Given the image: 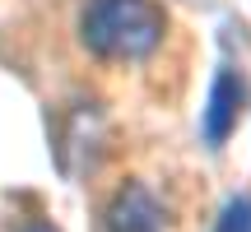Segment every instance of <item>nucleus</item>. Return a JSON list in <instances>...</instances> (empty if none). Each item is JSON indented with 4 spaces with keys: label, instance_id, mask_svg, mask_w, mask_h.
<instances>
[{
    "label": "nucleus",
    "instance_id": "f257e3e1",
    "mask_svg": "<svg viewBox=\"0 0 251 232\" xmlns=\"http://www.w3.org/2000/svg\"><path fill=\"white\" fill-rule=\"evenodd\" d=\"M168 9L158 0H84L75 19L79 46L102 65H144L168 42Z\"/></svg>",
    "mask_w": 251,
    "mask_h": 232
},
{
    "label": "nucleus",
    "instance_id": "f03ea898",
    "mask_svg": "<svg viewBox=\"0 0 251 232\" xmlns=\"http://www.w3.org/2000/svg\"><path fill=\"white\" fill-rule=\"evenodd\" d=\"M102 232H168V214L163 200L149 190V181L126 177L112 190L107 209H102Z\"/></svg>",
    "mask_w": 251,
    "mask_h": 232
},
{
    "label": "nucleus",
    "instance_id": "7ed1b4c3",
    "mask_svg": "<svg viewBox=\"0 0 251 232\" xmlns=\"http://www.w3.org/2000/svg\"><path fill=\"white\" fill-rule=\"evenodd\" d=\"M242 102H247V84L233 65H219L214 84L205 93V107H200V135H205L209 149H224L233 139L237 121H242Z\"/></svg>",
    "mask_w": 251,
    "mask_h": 232
},
{
    "label": "nucleus",
    "instance_id": "20e7f679",
    "mask_svg": "<svg viewBox=\"0 0 251 232\" xmlns=\"http://www.w3.org/2000/svg\"><path fill=\"white\" fill-rule=\"evenodd\" d=\"M214 232H251V195H233L214 218Z\"/></svg>",
    "mask_w": 251,
    "mask_h": 232
},
{
    "label": "nucleus",
    "instance_id": "39448f33",
    "mask_svg": "<svg viewBox=\"0 0 251 232\" xmlns=\"http://www.w3.org/2000/svg\"><path fill=\"white\" fill-rule=\"evenodd\" d=\"M14 232H56L51 223H42V218H28V223H19Z\"/></svg>",
    "mask_w": 251,
    "mask_h": 232
}]
</instances>
